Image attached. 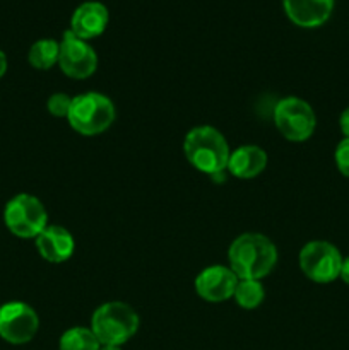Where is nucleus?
<instances>
[{"instance_id": "nucleus-1", "label": "nucleus", "mask_w": 349, "mask_h": 350, "mask_svg": "<svg viewBox=\"0 0 349 350\" xmlns=\"http://www.w3.org/2000/svg\"><path fill=\"white\" fill-rule=\"evenodd\" d=\"M229 269L240 280H260L272 272L277 263V250L263 234L246 232L238 236L229 246Z\"/></svg>"}, {"instance_id": "nucleus-2", "label": "nucleus", "mask_w": 349, "mask_h": 350, "mask_svg": "<svg viewBox=\"0 0 349 350\" xmlns=\"http://www.w3.org/2000/svg\"><path fill=\"white\" fill-rule=\"evenodd\" d=\"M183 152L188 163L211 176L228 170L229 146L224 135L214 126H195L183 140Z\"/></svg>"}, {"instance_id": "nucleus-3", "label": "nucleus", "mask_w": 349, "mask_h": 350, "mask_svg": "<svg viewBox=\"0 0 349 350\" xmlns=\"http://www.w3.org/2000/svg\"><path fill=\"white\" fill-rule=\"evenodd\" d=\"M139 328V317L129 304L113 301L99 306L92 313L91 330L101 345L120 347L135 335Z\"/></svg>"}, {"instance_id": "nucleus-4", "label": "nucleus", "mask_w": 349, "mask_h": 350, "mask_svg": "<svg viewBox=\"0 0 349 350\" xmlns=\"http://www.w3.org/2000/svg\"><path fill=\"white\" fill-rule=\"evenodd\" d=\"M67 120L81 135H99L115 122V106L99 92H86L72 98Z\"/></svg>"}, {"instance_id": "nucleus-5", "label": "nucleus", "mask_w": 349, "mask_h": 350, "mask_svg": "<svg viewBox=\"0 0 349 350\" xmlns=\"http://www.w3.org/2000/svg\"><path fill=\"white\" fill-rule=\"evenodd\" d=\"M7 229L17 238H34L48 226V215L43 204L36 197L27 193L10 198L3 211Z\"/></svg>"}, {"instance_id": "nucleus-6", "label": "nucleus", "mask_w": 349, "mask_h": 350, "mask_svg": "<svg viewBox=\"0 0 349 350\" xmlns=\"http://www.w3.org/2000/svg\"><path fill=\"white\" fill-rule=\"evenodd\" d=\"M274 123L284 139L291 142L308 140L317 126V116L311 106L300 98H284L274 108Z\"/></svg>"}, {"instance_id": "nucleus-7", "label": "nucleus", "mask_w": 349, "mask_h": 350, "mask_svg": "<svg viewBox=\"0 0 349 350\" xmlns=\"http://www.w3.org/2000/svg\"><path fill=\"white\" fill-rule=\"evenodd\" d=\"M342 260L341 252L332 243L310 241L300 252V269L313 282L328 284L341 275Z\"/></svg>"}, {"instance_id": "nucleus-8", "label": "nucleus", "mask_w": 349, "mask_h": 350, "mask_svg": "<svg viewBox=\"0 0 349 350\" xmlns=\"http://www.w3.org/2000/svg\"><path fill=\"white\" fill-rule=\"evenodd\" d=\"M58 65L67 77L88 79L98 67V57L88 41L77 38L72 31H65L60 41Z\"/></svg>"}, {"instance_id": "nucleus-9", "label": "nucleus", "mask_w": 349, "mask_h": 350, "mask_svg": "<svg viewBox=\"0 0 349 350\" xmlns=\"http://www.w3.org/2000/svg\"><path fill=\"white\" fill-rule=\"evenodd\" d=\"M40 328L36 311L27 304L14 301L0 308V337L14 345L33 340Z\"/></svg>"}, {"instance_id": "nucleus-10", "label": "nucleus", "mask_w": 349, "mask_h": 350, "mask_svg": "<svg viewBox=\"0 0 349 350\" xmlns=\"http://www.w3.org/2000/svg\"><path fill=\"white\" fill-rule=\"evenodd\" d=\"M240 279L229 267L214 265L202 270L195 279V291L207 303H222L235 296Z\"/></svg>"}, {"instance_id": "nucleus-11", "label": "nucleus", "mask_w": 349, "mask_h": 350, "mask_svg": "<svg viewBox=\"0 0 349 350\" xmlns=\"http://www.w3.org/2000/svg\"><path fill=\"white\" fill-rule=\"evenodd\" d=\"M36 248L47 262L62 263L74 253V238L65 228L51 224L36 236Z\"/></svg>"}, {"instance_id": "nucleus-12", "label": "nucleus", "mask_w": 349, "mask_h": 350, "mask_svg": "<svg viewBox=\"0 0 349 350\" xmlns=\"http://www.w3.org/2000/svg\"><path fill=\"white\" fill-rule=\"evenodd\" d=\"M108 26V9L99 2H86L75 9L70 21V31L81 40L99 36Z\"/></svg>"}, {"instance_id": "nucleus-13", "label": "nucleus", "mask_w": 349, "mask_h": 350, "mask_svg": "<svg viewBox=\"0 0 349 350\" xmlns=\"http://www.w3.org/2000/svg\"><path fill=\"white\" fill-rule=\"evenodd\" d=\"M334 0H284L287 17L300 27H318L331 17Z\"/></svg>"}, {"instance_id": "nucleus-14", "label": "nucleus", "mask_w": 349, "mask_h": 350, "mask_svg": "<svg viewBox=\"0 0 349 350\" xmlns=\"http://www.w3.org/2000/svg\"><path fill=\"white\" fill-rule=\"evenodd\" d=\"M267 166L266 150L257 146H243L229 154L228 170L240 180H252L259 176Z\"/></svg>"}, {"instance_id": "nucleus-15", "label": "nucleus", "mask_w": 349, "mask_h": 350, "mask_svg": "<svg viewBox=\"0 0 349 350\" xmlns=\"http://www.w3.org/2000/svg\"><path fill=\"white\" fill-rule=\"evenodd\" d=\"M58 53H60V43L53 40H40L31 46L29 64L38 70H48L58 64Z\"/></svg>"}, {"instance_id": "nucleus-16", "label": "nucleus", "mask_w": 349, "mask_h": 350, "mask_svg": "<svg viewBox=\"0 0 349 350\" xmlns=\"http://www.w3.org/2000/svg\"><path fill=\"white\" fill-rule=\"evenodd\" d=\"M58 347L60 350H99L101 344L91 328L74 327L62 335Z\"/></svg>"}, {"instance_id": "nucleus-17", "label": "nucleus", "mask_w": 349, "mask_h": 350, "mask_svg": "<svg viewBox=\"0 0 349 350\" xmlns=\"http://www.w3.org/2000/svg\"><path fill=\"white\" fill-rule=\"evenodd\" d=\"M263 287L260 284V280H252V279H243L240 280L238 286L235 289V299L238 303V306L245 308V310H253V308L259 306L263 301Z\"/></svg>"}, {"instance_id": "nucleus-18", "label": "nucleus", "mask_w": 349, "mask_h": 350, "mask_svg": "<svg viewBox=\"0 0 349 350\" xmlns=\"http://www.w3.org/2000/svg\"><path fill=\"white\" fill-rule=\"evenodd\" d=\"M70 105H72V98H68V96L64 94V92H57V94L50 96V99H48L47 103V108L51 115L62 118V116L68 115Z\"/></svg>"}, {"instance_id": "nucleus-19", "label": "nucleus", "mask_w": 349, "mask_h": 350, "mask_svg": "<svg viewBox=\"0 0 349 350\" xmlns=\"http://www.w3.org/2000/svg\"><path fill=\"white\" fill-rule=\"evenodd\" d=\"M335 164H337V170L344 174L346 178H349V139H342L341 142L335 147Z\"/></svg>"}, {"instance_id": "nucleus-20", "label": "nucleus", "mask_w": 349, "mask_h": 350, "mask_svg": "<svg viewBox=\"0 0 349 350\" xmlns=\"http://www.w3.org/2000/svg\"><path fill=\"white\" fill-rule=\"evenodd\" d=\"M339 126H341V132L344 135V139H349V108H346L341 113V118H339Z\"/></svg>"}, {"instance_id": "nucleus-21", "label": "nucleus", "mask_w": 349, "mask_h": 350, "mask_svg": "<svg viewBox=\"0 0 349 350\" xmlns=\"http://www.w3.org/2000/svg\"><path fill=\"white\" fill-rule=\"evenodd\" d=\"M339 277H341V279L344 280V282L348 284V286H349V256H348V258H344V260H342V267H341V275H339Z\"/></svg>"}, {"instance_id": "nucleus-22", "label": "nucleus", "mask_w": 349, "mask_h": 350, "mask_svg": "<svg viewBox=\"0 0 349 350\" xmlns=\"http://www.w3.org/2000/svg\"><path fill=\"white\" fill-rule=\"evenodd\" d=\"M7 72V57L2 50H0V77Z\"/></svg>"}, {"instance_id": "nucleus-23", "label": "nucleus", "mask_w": 349, "mask_h": 350, "mask_svg": "<svg viewBox=\"0 0 349 350\" xmlns=\"http://www.w3.org/2000/svg\"><path fill=\"white\" fill-rule=\"evenodd\" d=\"M99 350H122L120 347H113V345H103Z\"/></svg>"}]
</instances>
